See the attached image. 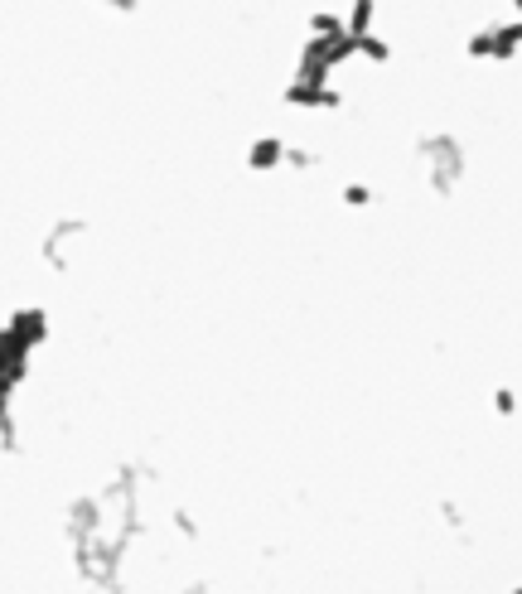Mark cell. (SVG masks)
<instances>
[{"instance_id": "cell-1", "label": "cell", "mask_w": 522, "mask_h": 594, "mask_svg": "<svg viewBox=\"0 0 522 594\" xmlns=\"http://www.w3.org/2000/svg\"><path fill=\"white\" fill-rule=\"evenodd\" d=\"M247 164H252L257 174H261V170H281V164H286V140H281V136H257Z\"/></svg>"}, {"instance_id": "cell-2", "label": "cell", "mask_w": 522, "mask_h": 594, "mask_svg": "<svg viewBox=\"0 0 522 594\" xmlns=\"http://www.w3.org/2000/svg\"><path fill=\"white\" fill-rule=\"evenodd\" d=\"M343 204H349V208H367V204H373V188H367V184H349V188H343Z\"/></svg>"}, {"instance_id": "cell-3", "label": "cell", "mask_w": 522, "mask_h": 594, "mask_svg": "<svg viewBox=\"0 0 522 594\" xmlns=\"http://www.w3.org/2000/svg\"><path fill=\"white\" fill-rule=\"evenodd\" d=\"M513 594H522V590H513Z\"/></svg>"}]
</instances>
